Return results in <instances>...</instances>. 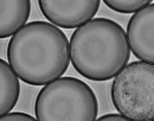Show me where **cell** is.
Listing matches in <instances>:
<instances>
[{
	"mask_svg": "<svg viewBox=\"0 0 154 121\" xmlns=\"http://www.w3.org/2000/svg\"><path fill=\"white\" fill-rule=\"evenodd\" d=\"M43 16L63 29L81 27L93 20L100 8V0H39Z\"/></svg>",
	"mask_w": 154,
	"mask_h": 121,
	"instance_id": "5",
	"label": "cell"
},
{
	"mask_svg": "<svg viewBox=\"0 0 154 121\" xmlns=\"http://www.w3.org/2000/svg\"><path fill=\"white\" fill-rule=\"evenodd\" d=\"M7 60L23 82L31 85L49 84L68 70L70 43L56 25L32 21L11 38Z\"/></svg>",
	"mask_w": 154,
	"mask_h": 121,
	"instance_id": "1",
	"label": "cell"
},
{
	"mask_svg": "<svg viewBox=\"0 0 154 121\" xmlns=\"http://www.w3.org/2000/svg\"><path fill=\"white\" fill-rule=\"evenodd\" d=\"M127 36L136 58L154 64V2L129 19Z\"/></svg>",
	"mask_w": 154,
	"mask_h": 121,
	"instance_id": "6",
	"label": "cell"
},
{
	"mask_svg": "<svg viewBox=\"0 0 154 121\" xmlns=\"http://www.w3.org/2000/svg\"><path fill=\"white\" fill-rule=\"evenodd\" d=\"M104 4L115 12L137 13L152 4L151 0H104Z\"/></svg>",
	"mask_w": 154,
	"mask_h": 121,
	"instance_id": "9",
	"label": "cell"
},
{
	"mask_svg": "<svg viewBox=\"0 0 154 121\" xmlns=\"http://www.w3.org/2000/svg\"><path fill=\"white\" fill-rule=\"evenodd\" d=\"M18 75L13 68L0 60V87H1V99H0V113L6 115L16 107L20 95V83Z\"/></svg>",
	"mask_w": 154,
	"mask_h": 121,
	"instance_id": "8",
	"label": "cell"
},
{
	"mask_svg": "<svg viewBox=\"0 0 154 121\" xmlns=\"http://www.w3.org/2000/svg\"><path fill=\"white\" fill-rule=\"evenodd\" d=\"M110 96L121 115L133 121H153L154 64L129 63L113 81Z\"/></svg>",
	"mask_w": 154,
	"mask_h": 121,
	"instance_id": "4",
	"label": "cell"
},
{
	"mask_svg": "<svg viewBox=\"0 0 154 121\" xmlns=\"http://www.w3.org/2000/svg\"><path fill=\"white\" fill-rule=\"evenodd\" d=\"M70 58L75 70L88 80L114 79L131 58L128 36L114 20L95 18L71 35Z\"/></svg>",
	"mask_w": 154,
	"mask_h": 121,
	"instance_id": "2",
	"label": "cell"
},
{
	"mask_svg": "<svg viewBox=\"0 0 154 121\" xmlns=\"http://www.w3.org/2000/svg\"><path fill=\"white\" fill-rule=\"evenodd\" d=\"M0 121H38V120L35 119L30 114L21 113V112H13V113H8L6 115H1Z\"/></svg>",
	"mask_w": 154,
	"mask_h": 121,
	"instance_id": "10",
	"label": "cell"
},
{
	"mask_svg": "<svg viewBox=\"0 0 154 121\" xmlns=\"http://www.w3.org/2000/svg\"><path fill=\"white\" fill-rule=\"evenodd\" d=\"M35 113L38 121H96L98 102L85 82L76 77H60L42 88Z\"/></svg>",
	"mask_w": 154,
	"mask_h": 121,
	"instance_id": "3",
	"label": "cell"
},
{
	"mask_svg": "<svg viewBox=\"0 0 154 121\" xmlns=\"http://www.w3.org/2000/svg\"><path fill=\"white\" fill-rule=\"evenodd\" d=\"M31 12L29 0H1L0 1V38L14 36L26 26Z\"/></svg>",
	"mask_w": 154,
	"mask_h": 121,
	"instance_id": "7",
	"label": "cell"
},
{
	"mask_svg": "<svg viewBox=\"0 0 154 121\" xmlns=\"http://www.w3.org/2000/svg\"><path fill=\"white\" fill-rule=\"evenodd\" d=\"M96 121H133L121 114H107V115H102L101 118H98Z\"/></svg>",
	"mask_w": 154,
	"mask_h": 121,
	"instance_id": "11",
	"label": "cell"
},
{
	"mask_svg": "<svg viewBox=\"0 0 154 121\" xmlns=\"http://www.w3.org/2000/svg\"><path fill=\"white\" fill-rule=\"evenodd\" d=\"M153 121H154V120H153Z\"/></svg>",
	"mask_w": 154,
	"mask_h": 121,
	"instance_id": "12",
	"label": "cell"
}]
</instances>
